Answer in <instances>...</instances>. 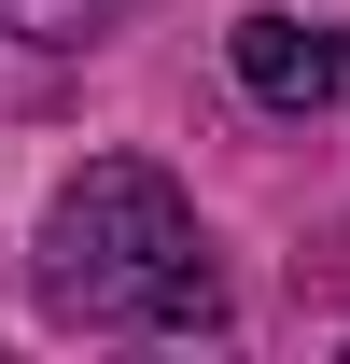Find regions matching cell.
Instances as JSON below:
<instances>
[{
    "label": "cell",
    "mask_w": 350,
    "mask_h": 364,
    "mask_svg": "<svg viewBox=\"0 0 350 364\" xmlns=\"http://www.w3.org/2000/svg\"><path fill=\"white\" fill-rule=\"evenodd\" d=\"M224 56H238V85H253L266 112H336V98H350V28H336V14H295V0L238 14Z\"/></svg>",
    "instance_id": "obj_2"
},
{
    "label": "cell",
    "mask_w": 350,
    "mask_h": 364,
    "mask_svg": "<svg viewBox=\"0 0 350 364\" xmlns=\"http://www.w3.org/2000/svg\"><path fill=\"white\" fill-rule=\"evenodd\" d=\"M140 0H0V43H28V56H85V43H112Z\"/></svg>",
    "instance_id": "obj_3"
},
{
    "label": "cell",
    "mask_w": 350,
    "mask_h": 364,
    "mask_svg": "<svg viewBox=\"0 0 350 364\" xmlns=\"http://www.w3.org/2000/svg\"><path fill=\"white\" fill-rule=\"evenodd\" d=\"M28 309L56 336H211L224 280H211L182 182L140 168V154H85L28 225Z\"/></svg>",
    "instance_id": "obj_1"
}]
</instances>
